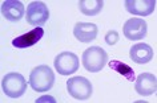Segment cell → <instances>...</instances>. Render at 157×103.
<instances>
[{
  "label": "cell",
  "instance_id": "1",
  "mask_svg": "<svg viewBox=\"0 0 157 103\" xmlns=\"http://www.w3.org/2000/svg\"><path fill=\"white\" fill-rule=\"evenodd\" d=\"M55 83V73L49 66H36L29 74V85L37 93H45L52 89Z\"/></svg>",
  "mask_w": 157,
  "mask_h": 103
},
{
  "label": "cell",
  "instance_id": "2",
  "mask_svg": "<svg viewBox=\"0 0 157 103\" xmlns=\"http://www.w3.org/2000/svg\"><path fill=\"white\" fill-rule=\"evenodd\" d=\"M81 62L85 70H88L89 73H97L103 70L108 63V54L101 46H91L84 50L81 55Z\"/></svg>",
  "mask_w": 157,
  "mask_h": 103
},
{
  "label": "cell",
  "instance_id": "3",
  "mask_svg": "<svg viewBox=\"0 0 157 103\" xmlns=\"http://www.w3.org/2000/svg\"><path fill=\"white\" fill-rule=\"evenodd\" d=\"M2 90L10 98H20L27 90L25 78L20 73H8L2 79Z\"/></svg>",
  "mask_w": 157,
  "mask_h": 103
},
{
  "label": "cell",
  "instance_id": "4",
  "mask_svg": "<svg viewBox=\"0 0 157 103\" xmlns=\"http://www.w3.org/2000/svg\"><path fill=\"white\" fill-rule=\"evenodd\" d=\"M68 94L78 101H87L92 95V83L84 77H72L67 82Z\"/></svg>",
  "mask_w": 157,
  "mask_h": 103
},
{
  "label": "cell",
  "instance_id": "5",
  "mask_svg": "<svg viewBox=\"0 0 157 103\" xmlns=\"http://www.w3.org/2000/svg\"><path fill=\"white\" fill-rule=\"evenodd\" d=\"M49 19V9L44 2H31L25 11V20L29 25L41 27Z\"/></svg>",
  "mask_w": 157,
  "mask_h": 103
},
{
  "label": "cell",
  "instance_id": "6",
  "mask_svg": "<svg viewBox=\"0 0 157 103\" xmlns=\"http://www.w3.org/2000/svg\"><path fill=\"white\" fill-rule=\"evenodd\" d=\"M53 63L55 69L60 75H71L76 73L80 66L78 57L72 52H61L60 54L56 55Z\"/></svg>",
  "mask_w": 157,
  "mask_h": 103
},
{
  "label": "cell",
  "instance_id": "7",
  "mask_svg": "<svg viewBox=\"0 0 157 103\" xmlns=\"http://www.w3.org/2000/svg\"><path fill=\"white\" fill-rule=\"evenodd\" d=\"M148 25L145 20L140 17H132L125 21L123 27V33L128 40L132 41H140L147 36Z\"/></svg>",
  "mask_w": 157,
  "mask_h": 103
},
{
  "label": "cell",
  "instance_id": "8",
  "mask_svg": "<svg viewBox=\"0 0 157 103\" xmlns=\"http://www.w3.org/2000/svg\"><path fill=\"white\" fill-rule=\"evenodd\" d=\"M135 90L137 94L148 97L156 93L157 90V79L156 75L152 73H141L135 79Z\"/></svg>",
  "mask_w": 157,
  "mask_h": 103
},
{
  "label": "cell",
  "instance_id": "9",
  "mask_svg": "<svg viewBox=\"0 0 157 103\" xmlns=\"http://www.w3.org/2000/svg\"><path fill=\"white\" fill-rule=\"evenodd\" d=\"M0 9H2L3 17L12 23H16L19 20H21L23 16L25 15L24 5L19 0H6V2L2 3V8Z\"/></svg>",
  "mask_w": 157,
  "mask_h": 103
},
{
  "label": "cell",
  "instance_id": "10",
  "mask_svg": "<svg viewBox=\"0 0 157 103\" xmlns=\"http://www.w3.org/2000/svg\"><path fill=\"white\" fill-rule=\"evenodd\" d=\"M125 9L132 15L149 16L156 9V2L155 0H127Z\"/></svg>",
  "mask_w": 157,
  "mask_h": 103
},
{
  "label": "cell",
  "instance_id": "11",
  "mask_svg": "<svg viewBox=\"0 0 157 103\" xmlns=\"http://www.w3.org/2000/svg\"><path fill=\"white\" fill-rule=\"evenodd\" d=\"M44 36V29L41 27H36L35 29L27 32V33L19 36V37L12 40V45L19 49H24V48L33 46L40 41Z\"/></svg>",
  "mask_w": 157,
  "mask_h": 103
},
{
  "label": "cell",
  "instance_id": "12",
  "mask_svg": "<svg viewBox=\"0 0 157 103\" xmlns=\"http://www.w3.org/2000/svg\"><path fill=\"white\" fill-rule=\"evenodd\" d=\"M97 28L93 23H77L73 28V36L81 42H91L97 37Z\"/></svg>",
  "mask_w": 157,
  "mask_h": 103
},
{
  "label": "cell",
  "instance_id": "13",
  "mask_svg": "<svg viewBox=\"0 0 157 103\" xmlns=\"http://www.w3.org/2000/svg\"><path fill=\"white\" fill-rule=\"evenodd\" d=\"M129 57L133 62L139 63H148L151 62V59L153 58V49L148 44L144 42H139L136 45H133L129 50Z\"/></svg>",
  "mask_w": 157,
  "mask_h": 103
},
{
  "label": "cell",
  "instance_id": "14",
  "mask_svg": "<svg viewBox=\"0 0 157 103\" xmlns=\"http://www.w3.org/2000/svg\"><path fill=\"white\" fill-rule=\"evenodd\" d=\"M104 2L103 0H80L78 2V9L83 15L96 16L103 11Z\"/></svg>",
  "mask_w": 157,
  "mask_h": 103
},
{
  "label": "cell",
  "instance_id": "15",
  "mask_svg": "<svg viewBox=\"0 0 157 103\" xmlns=\"http://www.w3.org/2000/svg\"><path fill=\"white\" fill-rule=\"evenodd\" d=\"M108 65L112 70H115L116 73H119L120 75L127 78L129 82H135V79H136L135 70L129 65H127V63H124L121 61H117V59H111V61L108 62Z\"/></svg>",
  "mask_w": 157,
  "mask_h": 103
},
{
  "label": "cell",
  "instance_id": "16",
  "mask_svg": "<svg viewBox=\"0 0 157 103\" xmlns=\"http://www.w3.org/2000/svg\"><path fill=\"white\" fill-rule=\"evenodd\" d=\"M119 41V33H117L116 30H109L107 32V34H105V42L108 44V45H115V44Z\"/></svg>",
  "mask_w": 157,
  "mask_h": 103
},
{
  "label": "cell",
  "instance_id": "17",
  "mask_svg": "<svg viewBox=\"0 0 157 103\" xmlns=\"http://www.w3.org/2000/svg\"><path fill=\"white\" fill-rule=\"evenodd\" d=\"M45 101L55 102V99H53V98H51V97H43V98H40V99H37V102H45Z\"/></svg>",
  "mask_w": 157,
  "mask_h": 103
}]
</instances>
